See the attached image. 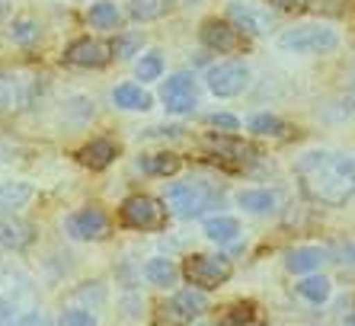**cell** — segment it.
Masks as SVG:
<instances>
[{
	"mask_svg": "<svg viewBox=\"0 0 355 326\" xmlns=\"http://www.w3.org/2000/svg\"><path fill=\"white\" fill-rule=\"evenodd\" d=\"M208 310V291L186 285L176 288L166 301L157 304L154 310V326H192V320H198Z\"/></svg>",
	"mask_w": 355,
	"mask_h": 326,
	"instance_id": "obj_6",
	"label": "cell"
},
{
	"mask_svg": "<svg viewBox=\"0 0 355 326\" xmlns=\"http://www.w3.org/2000/svg\"><path fill=\"white\" fill-rule=\"evenodd\" d=\"M263 3H269V7L279 10V13H301L307 0H263Z\"/></svg>",
	"mask_w": 355,
	"mask_h": 326,
	"instance_id": "obj_38",
	"label": "cell"
},
{
	"mask_svg": "<svg viewBox=\"0 0 355 326\" xmlns=\"http://www.w3.org/2000/svg\"><path fill=\"white\" fill-rule=\"evenodd\" d=\"M202 234L218 246H231V243H237V237H240V221L231 218V214H205Z\"/></svg>",
	"mask_w": 355,
	"mask_h": 326,
	"instance_id": "obj_21",
	"label": "cell"
},
{
	"mask_svg": "<svg viewBox=\"0 0 355 326\" xmlns=\"http://www.w3.org/2000/svg\"><path fill=\"white\" fill-rule=\"evenodd\" d=\"M202 326H221V323H202Z\"/></svg>",
	"mask_w": 355,
	"mask_h": 326,
	"instance_id": "obj_41",
	"label": "cell"
},
{
	"mask_svg": "<svg viewBox=\"0 0 355 326\" xmlns=\"http://www.w3.org/2000/svg\"><path fill=\"white\" fill-rule=\"evenodd\" d=\"M116 157H119V144L109 138H93L90 144H83L80 151H77V163L93 173L109 170V166L116 163Z\"/></svg>",
	"mask_w": 355,
	"mask_h": 326,
	"instance_id": "obj_15",
	"label": "cell"
},
{
	"mask_svg": "<svg viewBox=\"0 0 355 326\" xmlns=\"http://www.w3.org/2000/svg\"><path fill=\"white\" fill-rule=\"evenodd\" d=\"M297 186L311 202L343 208L355 198V160L339 151H307L295 163Z\"/></svg>",
	"mask_w": 355,
	"mask_h": 326,
	"instance_id": "obj_1",
	"label": "cell"
},
{
	"mask_svg": "<svg viewBox=\"0 0 355 326\" xmlns=\"http://www.w3.org/2000/svg\"><path fill=\"white\" fill-rule=\"evenodd\" d=\"M135 77L141 83H154L164 77V58L157 51H150V55H141V61L135 65Z\"/></svg>",
	"mask_w": 355,
	"mask_h": 326,
	"instance_id": "obj_32",
	"label": "cell"
},
{
	"mask_svg": "<svg viewBox=\"0 0 355 326\" xmlns=\"http://www.w3.org/2000/svg\"><path fill=\"white\" fill-rule=\"evenodd\" d=\"M295 291H297V298H304L307 304L320 307V304L330 301L333 282L327 275H320V272H307V275H301V282L295 285Z\"/></svg>",
	"mask_w": 355,
	"mask_h": 326,
	"instance_id": "obj_23",
	"label": "cell"
},
{
	"mask_svg": "<svg viewBox=\"0 0 355 326\" xmlns=\"http://www.w3.org/2000/svg\"><path fill=\"white\" fill-rule=\"evenodd\" d=\"M205 80H208V90L215 93L218 99H231V96H240L250 87V71L240 61H221V65L208 67Z\"/></svg>",
	"mask_w": 355,
	"mask_h": 326,
	"instance_id": "obj_11",
	"label": "cell"
},
{
	"mask_svg": "<svg viewBox=\"0 0 355 326\" xmlns=\"http://www.w3.org/2000/svg\"><path fill=\"white\" fill-rule=\"evenodd\" d=\"M202 147H205V154L224 166V170H253L259 163V147L250 144V141L237 138L234 131H208L205 138H202Z\"/></svg>",
	"mask_w": 355,
	"mask_h": 326,
	"instance_id": "obj_3",
	"label": "cell"
},
{
	"mask_svg": "<svg viewBox=\"0 0 355 326\" xmlns=\"http://www.w3.org/2000/svg\"><path fill=\"white\" fill-rule=\"evenodd\" d=\"M180 278L198 291H218L234 278V262L221 253H189L180 266Z\"/></svg>",
	"mask_w": 355,
	"mask_h": 326,
	"instance_id": "obj_4",
	"label": "cell"
},
{
	"mask_svg": "<svg viewBox=\"0 0 355 326\" xmlns=\"http://www.w3.org/2000/svg\"><path fill=\"white\" fill-rule=\"evenodd\" d=\"M166 212L173 214L180 221H196V218H205V214L218 212L224 208L227 202V192L224 186L211 180H186V182H173L166 189Z\"/></svg>",
	"mask_w": 355,
	"mask_h": 326,
	"instance_id": "obj_2",
	"label": "cell"
},
{
	"mask_svg": "<svg viewBox=\"0 0 355 326\" xmlns=\"http://www.w3.org/2000/svg\"><path fill=\"white\" fill-rule=\"evenodd\" d=\"M259 323H263V310H259L257 301H250V298L227 304L221 314V326H259Z\"/></svg>",
	"mask_w": 355,
	"mask_h": 326,
	"instance_id": "obj_25",
	"label": "cell"
},
{
	"mask_svg": "<svg viewBox=\"0 0 355 326\" xmlns=\"http://www.w3.org/2000/svg\"><path fill=\"white\" fill-rule=\"evenodd\" d=\"M74 301H83L80 307H87V310H103L109 301V291L103 282H87V285H80L74 291Z\"/></svg>",
	"mask_w": 355,
	"mask_h": 326,
	"instance_id": "obj_30",
	"label": "cell"
},
{
	"mask_svg": "<svg viewBox=\"0 0 355 326\" xmlns=\"http://www.w3.org/2000/svg\"><path fill=\"white\" fill-rule=\"evenodd\" d=\"M160 103L170 115H186L198 106V93H196V77L189 71H176L160 83Z\"/></svg>",
	"mask_w": 355,
	"mask_h": 326,
	"instance_id": "obj_10",
	"label": "cell"
},
{
	"mask_svg": "<svg viewBox=\"0 0 355 326\" xmlns=\"http://www.w3.org/2000/svg\"><path fill=\"white\" fill-rule=\"evenodd\" d=\"M112 61V49L103 39H77L64 49V65L83 67V71H99Z\"/></svg>",
	"mask_w": 355,
	"mask_h": 326,
	"instance_id": "obj_12",
	"label": "cell"
},
{
	"mask_svg": "<svg viewBox=\"0 0 355 326\" xmlns=\"http://www.w3.org/2000/svg\"><path fill=\"white\" fill-rule=\"evenodd\" d=\"M0 326H17V320H0Z\"/></svg>",
	"mask_w": 355,
	"mask_h": 326,
	"instance_id": "obj_40",
	"label": "cell"
},
{
	"mask_svg": "<svg viewBox=\"0 0 355 326\" xmlns=\"http://www.w3.org/2000/svg\"><path fill=\"white\" fill-rule=\"evenodd\" d=\"M198 39H202V45L208 51H218V55H231V51H237L243 45V35L237 33V26L231 19H218V17L205 19L198 26Z\"/></svg>",
	"mask_w": 355,
	"mask_h": 326,
	"instance_id": "obj_13",
	"label": "cell"
},
{
	"mask_svg": "<svg viewBox=\"0 0 355 326\" xmlns=\"http://www.w3.org/2000/svg\"><path fill=\"white\" fill-rule=\"evenodd\" d=\"M87 23L96 26V29H119L122 10H119L112 0H96V3L87 10Z\"/></svg>",
	"mask_w": 355,
	"mask_h": 326,
	"instance_id": "obj_28",
	"label": "cell"
},
{
	"mask_svg": "<svg viewBox=\"0 0 355 326\" xmlns=\"http://www.w3.org/2000/svg\"><path fill=\"white\" fill-rule=\"evenodd\" d=\"M141 45H144V35L141 33H122V35H116V42H112L109 49H112V58L128 61V58L141 55Z\"/></svg>",
	"mask_w": 355,
	"mask_h": 326,
	"instance_id": "obj_33",
	"label": "cell"
},
{
	"mask_svg": "<svg viewBox=\"0 0 355 326\" xmlns=\"http://www.w3.org/2000/svg\"><path fill=\"white\" fill-rule=\"evenodd\" d=\"M33 282L19 269L0 272V320H19L26 310H33Z\"/></svg>",
	"mask_w": 355,
	"mask_h": 326,
	"instance_id": "obj_7",
	"label": "cell"
},
{
	"mask_svg": "<svg viewBox=\"0 0 355 326\" xmlns=\"http://www.w3.org/2000/svg\"><path fill=\"white\" fill-rule=\"evenodd\" d=\"M138 170L144 176H154V180H166V176H176L182 170V157L173 151H148L138 157Z\"/></svg>",
	"mask_w": 355,
	"mask_h": 326,
	"instance_id": "obj_18",
	"label": "cell"
},
{
	"mask_svg": "<svg viewBox=\"0 0 355 326\" xmlns=\"http://www.w3.org/2000/svg\"><path fill=\"white\" fill-rule=\"evenodd\" d=\"M112 103L125 112H148L154 106V96H150L141 83H119L116 90H112Z\"/></svg>",
	"mask_w": 355,
	"mask_h": 326,
	"instance_id": "obj_22",
	"label": "cell"
},
{
	"mask_svg": "<svg viewBox=\"0 0 355 326\" xmlns=\"http://www.w3.org/2000/svg\"><path fill=\"white\" fill-rule=\"evenodd\" d=\"M227 19L237 26L240 35H266L269 29H272L269 10L250 7V3H240V0H234L231 7H227Z\"/></svg>",
	"mask_w": 355,
	"mask_h": 326,
	"instance_id": "obj_14",
	"label": "cell"
},
{
	"mask_svg": "<svg viewBox=\"0 0 355 326\" xmlns=\"http://www.w3.org/2000/svg\"><path fill=\"white\" fill-rule=\"evenodd\" d=\"M119 221H122V228H128V230L157 234V230H166L170 212H166L164 198L148 196V192H135V196L122 198V205H119Z\"/></svg>",
	"mask_w": 355,
	"mask_h": 326,
	"instance_id": "obj_5",
	"label": "cell"
},
{
	"mask_svg": "<svg viewBox=\"0 0 355 326\" xmlns=\"http://www.w3.org/2000/svg\"><path fill=\"white\" fill-rule=\"evenodd\" d=\"M327 250V262H336V266H355V240L346 237V240H333Z\"/></svg>",
	"mask_w": 355,
	"mask_h": 326,
	"instance_id": "obj_34",
	"label": "cell"
},
{
	"mask_svg": "<svg viewBox=\"0 0 355 326\" xmlns=\"http://www.w3.org/2000/svg\"><path fill=\"white\" fill-rule=\"evenodd\" d=\"M35 243V224L26 218H10L0 224V246L10 253H23L26 246Z\"/></svg>",
	"mask_w": 355,
	"mask_h": 326,
	"instance_id": "obj_17",
	"label": "cell"
},
{
	"mask_svg": "<svg viewBox=\"0 0 355 326\" xmlns=\"http://www.w3.org/2000/svg\"><path fill=\"white\" fill-rule=\"evenodd\" d=\"M61 326H96V314L87 307H80V304H71V307L61 310L58 317Z\"/></svg>",
	"mask_w": 355,
	"mask_h": 326,
	"instance_id": "obj_35",
	"label": "cell"
},
{
	"mask_svg": "<svg viewBox=\"0 0 355 326\" xmlns=\"http://www.w3.org/2000/svg\"><path fill=\"white\" fill-rule=\"evenodd\" d=\"M349 7V0H307L304 10H314L320 17H343Z\"/></svg>",
	"mask_w": 355,
	"mask_h": 326,
	"instance_id": "obj_36",
	"label": "cell"
},
{
	"mask_svg": "<svg viewBox=\"0 0 355 326\" xmlns=\"http://www.w3.org/2000/svg\"><path fill=\"white\" fill-rule=\"evenodd\" d=\"M64 234L71 240H80V243H99L112 234V221L99 205H87V208H77L74 214L64 218Z\"/></svg>",
	"mask_w": 355,
	"mask_h": 326,
	"instance_id": "obj_9",
	"label": "cell"
},
{
	"mask_svg": "<svg viewBox=\"0 0 355 326\" xmlns=\"http://www.w3.org/2000/svg\"><path fill=\"white\" fill-rule=\"evenodd\" d=\"M141 275H144L148 285L170 291V288H176V282H180V266H176L173 259H166V256H150V259L141 266Z\"/></svg>",
	"mask_w": 355,
	"mask_h": 326,
	"instance_id": "obj_20",
	"label": "cell"
},
{
	"mask_svg": "<svg viewBox=\"0 0 355 326\" xmlns=\"http://www.w3.org/2000/svg\"><path fill=\"white\" fill-rule=\"evenodd\" d=\"M176 0H132L128 3V17L135 23H150V19H160L173 10Z\"/></svg>",
	"mask_w": 355,
	"mask_h": 326,
	"instance_id": "obj_27",
	"label": "cell"
},
{
	"mask_svg": "<svg viewBox=\"0 0 355 326\" xmlns=\"http://www.w3.org/2000/svg\"><path fill=\"white\" fill-rule=\"evenodd\" d=\"M29 103V90L19 80L17 74H3L0 71V112H17L19 106Z\"/></svg>",
	"mask_w": 355,
	"mask_h": 326,
	"instance_id": "obj_24",
	"label": "cell"
},
{
	"mask_svg": "<svg viewBox=\"0 0 355 326\" xmlns=\"http://www.w3.org/2000/svg\"><path fill=\"white\" fill-rule=\"evenodd\" d=\"M13 154H17V141L0 135V160H13Z\"/></svg>",
	"mask_w": 355,
	"mask_h": 326,
	"instance_id": "obj_39",
	"label": "cell"
},
{
	"mask_svg": "<svg viewBox=\"0 0 355 326\" xmlns=\"http://www.w3.org/2000/svg\"><path fill=\"white\" fill-rule=\"evenodd\" d=\"M33 198V186L29 182H0V218L13 214Z\"/></svg>",
	"mask_w": 355,
	"mask_h": 326,
	"instance_id": "obj_26",
	"label": "cell"
},
{
	"mask_svg": "<svg viewBox=\"0 0 355 326\" xmlns=\"http://www.w3.org/2000/svg\"><path fill=\"white\" fill-rule=\"evenodd\" d=\"M208 125L218 131H240V119L231 112H211L208 115Z\"/></svg>",
	"mask_w": 355,
	"mask_h": 326,
	"instance_id": "obj_37",
	"label": "cell"
},
{
	"mask_svg": "<svg viewBox=\"0 0 355 326\" xmlns=\"http://www.w3.org/2000/svg\"><path fill=\"white\" fill-rule=\"evenodd\" d=\"M247 131L257 135V138H285V135H288V125L272 112H259L247 122Z\"/></svg>",
	"mask_w": 355,
	"mask_h": 326,
	"instance_id": "obj_29",
	"label": "cell"
},
{
	"mask_svg": "<svg viewBox=\"0 0 355 326\" xmlns=\"http://www.w3.org/2000/svg\"><path fill=\"white\" fill-rule=\"evenodd\" d=\"M39 35H42V26L33 17H19L10 26V39L17 42V45H33V42H39Z\"/></svg>",
	"mask_w": 355,
	"mask_h": 326,
	"instance_id": "obj_31",
	"label": "cell"
},
{
	"mask_svg": "<svg viewBox=\"0 0 355 326\" xmlns=\"http://www.w3.org/2000/svg\"><path fill=\"white\" fill-rule=\"evenodd\" d=\"M282 262H285V269H288L291 275H307V272H320V266L327 262V250H323V246H314V243L291 246V250H285Z\"/></svg>",
	"mask_w": 355,
	"mask_h": 326,
	"instance_id": "obj_16",
	"label": "cell"
},
{
	"mask_svg": "<svg viewBox=\"0 0 355 326\" xmlns=\"http://www.w3.org/2000/svg\"><path fill=\"white\" fill-rule=\"evenodd\" d=\"M339 45V35L327 26H291L279 35L282 51H295V55H323Z\"/></svg>",
	"mask_w": 355,
	"mask_h": 326,
	"instance_id": "obj_8",
	"label": "cell"
},
{
	"mask_svg": "<svg viewBox=\"0 0 355 326\" xmlns=\"http://www.w3.org/2000/svg\"><path fill=\"white\" fill-rule=\"evenodd\" d=\"M234 202L243 208L247 214H257V218H263V214H275L279 212V192L275 189H240L237 196H234Z\"/></svg>",
	"mask_w": 355,
	"mask_h": 326,
	"instance_id": "obj_19",
	"label": "cell"
}]
</instances>
